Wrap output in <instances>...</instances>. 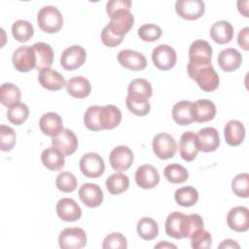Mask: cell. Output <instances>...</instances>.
I'll return each mask as SVG.
<instances>
[{"label":"cell","instance_id":"6da1fadb","mask_svg":"<svg viewBox=\"0 0 249 249\" xmlns=\"http://www.w3.org/2000/svg\"><path fill=\"white\" fill-rule=\"evenodd\" d=\"M130 8V0H110L106 4V12L111 19L107 25L119 36L124 37L133 26L134 17Z\"/></svg>","mask_w":249,"mask_h":249},{"label":"cell","instance_id":"7a4b0ae2","mask_svg":"<svg viewBox=\"0 0 249 249\" xmlns=\"http://www.w3.org/2000/svg\"><path fill=\"white\" fill-rule=\"evenodd\" d=\"M187 71L189 76L195 80L198 87L204 91H213L218 88L220 84L219 76L211 64L194 66L188 63Z\"/></svg>","mask_w":249,"mask_h":249},{"label":"cell","instance_id":"3957f363","mask_svg":"<svg viewBox=\"0 0 249 249\" xmlns=\"http://www.w3.org/2000/svg\"><path fill=\"white\" fill-rule=\"evenodd\" d=\"M40 29L46 33H55L63 25V18L59 10L53 6H44L37 14Z\"/></svg>","mask_w":249,"mask_h":249},{"label":"cell","instance_id":"277c9868","mask_svg":"<svg viewBox=\"0 0 249 249\" xmlns=\"http://www.w3.org/2000/svg\"><path fill=\"white\" fill-rule=\"evenodd\" d=\"M212 48L205 40H196L189 48V63L194 66L210 65Z\"/></svg>","mask_w":249,"mask_h":249},{"label":"cell","instance_id":"5b68a950","mask_svg":"<svg viewBox=\"0 0 249 249\" xmlns=\"http://www.w3.org/2000/svg\"><path fill=\"white\" fill-rule=\"evenodd\" d=\"M58 244L62 249H80L87 244V234L81 228H66L58 236Z\"/></svg>","mask_w":249,"mask_h":249},{"label":"cell","instance_id":"8992f818","mask_svg":"<svg viewBox=\"0 0 249 249\" xmlns=\"http://www.w3.org/2000/svg\"><path fill=\"white\" fill-rule=\"evenodd\" d=\"M13 64L19 72H28L36 67V55L32 46H21L13 53Z\"/></svg>","mask_w":249,"mask_h":249},{"label":"cell","instance_id":"52a82bcc","mask_svg":"<svg viewBox=\"0 0 249 249\" xmlns=\"http://www.w3.org/2000/svg\"><path fill=\"white\" fill-rule=\"evenodd\" d=\"M153 151L155 155L161 160H167L174 157L177 145L174 138L168 133H159L153 138Z\"/></svg>","mask_w":249,"mask_h":249},{"label":"cell","instance_id":"ba28073f","mask_svg":"<svg viewBox=\"0 0 249 249\" xmlns=\"http://www.w3.org/2000/svg\"><path fill=\"white\" fill-rule=\"evenodd\" d=\"M80 169L86 177L98 178L105 170V163L98 154L88 153L80 160Z\"/></svg>","mask_w":249,"mask_h":249},{"label":"cell","instance_id":"9c48e42d","mask_svg":"<svg viewBox=\"0 0 249 249\" xmlns=\"http://www.w3.org/2000/svg\"><path fill=\"white\" fill-rule=\"evenodd\" d=\"M152 60L157 68L165 71L171 69L175 65L177 54L172 47L161 44L153 50Z\"/></svg>","mask_w":249,"mask_h":249},{"label":"cell","instance_id":"30bf717a","mask_svg":"<svg viewBox=\"0 0 249 249\" xmlns=\"http://www.w3.org/2000/svg\"><path fill=\"white\" fill-rule=\"evenodd\" d=\"M175 11L182 18L194 20L199 18L204 14L205 5L201 0H177Z\"/></svg>","mask_w":249,"mask_h":249},{"label":"cell","instance_id":"8fae6325","mask_svg":"<svg viewBox=\"0 0 249 249\" xmlns=\"http://www.w3.org/2000/svg\"><path fill=\"white\" fill-rule=\"evenodd\" d=\"M86 57V50L79 45H73L62 53L60 56V65L65 70H75L84 64Z\"/></svg>","mask_w":249,"mask_h":249},{"label":"cell","instance_id":"7c38bea8","mask_svg":"<svg viewBox=\"0 0 249 249\" xmlns=\"http://www.w3.org/2000/svg\"><path fill=\"white\" fill-rule=\"evenodd\" d=\"M109 161L113 169L117 171L126 170L133 162V153L127 146H117L111 151Z\"/></svg>","mask_w":249,"mask_h":249},{"label":"cell","instance_id":"4fadbf2b","mask_svg":"<svg viewBox=\"0 0 249 249\" xmlns=\"http://www.w3.org/2000/svg\"><path fill=\"white\" fill-rule=\"evenodd\" d=\"M52 145L64 156H70L74 154L78 148V139L72 130L64 128L59 134L52 138Z\"/></svg>","mask_w":249,"mask_h":249},{"label":"cell","instance_id":"5bb4252c","mask_svg":"<svg viewBox=\"0 0 249 249\" xmlns=\"http://www.w3.org/2000/svg\"><path fill=\"white\" fill-rule=\"evenodd\" d=\"M227 223L229 228L234 231H247L249 229L248 209L244 206H235L231 208L227 215Z\"/></svg>","mask_w":249,"mask_h":249},{"label":"cell","instance_id":"9a60e30c","mask_svg":"<svg viewBox=\"0 0 249 249\" xmlns=\"http://www.w3.org/2000/svg\"><path fill=\"white\" fill-rule=\"evenodd\" d=\"M198 150L204 153L214 152L220 145L219 132L215 127H203L198 130L197 134Z\"/></svg>","mask_w":249,"mask_h":249},{"label":"cell","instance_id":"2e32d148","mask_svg":"<svg viewBox=\"0 0 249 249\" xmlns=\"http://www.w3.org/2000/svg\"><path fill=\"white\" fill-rule=\"evenodd\" d=\"M160 174L151 164H143L135 171V182L142 189H153L160 182Z\"/></svg>","mask_w":249,"mask_h":249},{"label":"cell","instance_id":"e0dca14e","mask_svg":"<svg viewBox=\"0 0 249 249\" xmlns=\"http://www.w3.org/2000/svg\"><path fill=\"white\" fill-rule=\"evenodd\" d=\"M118 61L124 68L132 71H141L147 66L146 57L136 51L123 50L118 53Z\"/></svg>","mask_w":249,"mask_h":249},{"label":"cell","instance_id":"ac0fdd59","mask_svg":"<svg viewBox=\"0 0 249 249\" xmlns=\"http://www.w3.org/2000/svg\"><path fill=\"white\" fill-rule=\"evenodd\" d=\"M79 197L81 201L89 208L99 206L103 201V193L96 184L86 183L79 189Z\"/></svg>","mask_w":249,"mask_h":249},{"label":"cell","instance_id":"d6986e66","mask_svg":"<svg viewBox=\"0 0 249 249\" xmlns=\"http://www.w3.org/2000/svg\"><path fill=\"white\" fill-rule=\"evenodd\" d=\"M57 216L65 222H74L81 218L82 210L79 204L72 198L63 197L56 203Z\"/></svg>","mask_w":249,"mask_h":249},{"label":"cell","instance_id":"ffe728a7","mask_svg":"<svg viewBox=\"0 0 249 249\" xmlns=\"http://www.w3.org/2000/svg\"><path fill=\"white\" fill-rule=\"evenodd\" d=\"M191 112L194 122L204 123L211 121L215 117L216 106L208 99H198L192 103Z\"/></svg>","mask_w":249,"mask_h":249},{"label":"cell","instance_id":"44dd1931","mask_svg":"<svg viewBox=\"0 0 249 249\" xmlns=\"http://www.w3.org/2000/svg\"><path fill=\"white\" fill-rule=\"evenodd\" d=\"M197 137L192 131L184 132L180 137L179 152L181 158L186 161H192L196 159L198 153Z\"/></svg>","mask_w":249,"mask_h":249},{"label":"cell","instance_id":"7402d4cb","mask_svg":"<svg viewBox=\"0 0 249 249\" xmlns=\"http://www.w3.org/2000/svg\"><path fill=\"white\" fill-rule=\"evenodd\" d=\"M39 126L44 134L52 137L56 136L64 129L61 117L53 112L45 113L40 118Z\"/></svg>","mask_w":249,"mask_h":249},{"label":"cell","instance_id":"603a6c76","mask_svg":"<svg viewBox=\"0 0 249 249\" xmlns=\"http://www.w3.org/2000/svg\"><path fill=\"white\" fill-rule=\"evenodd\" d=\"M38 81L43 88L49 90H59L66 86L64 77L59 72L51 68L40 71Z\"/></svg>","mask_w":249,"mask_h":249},{"label":"cell","instance_id":"cb8c5ba5","mask_svg":"<svg viewBox=\"0 0 249 249\" xmlns=\"http://www.w3.org/2000/svg\"><path fill=\"white\" fill-rule=\"evenodd\" d=\"M242 62L240 53L232 48L223 50L218 55V64L225 72H232L239 68Z\"/></svg>","mask_w":249,"mask_h":249},{"label":"cell","instance_id":"d4e9b609","mask_svg":"<svg viewBox=\"0 0 249 249\" xmlns=\"http://www.w3.org/2000/svg\"><path fill=\"white\" fill-rule=\"evenodd\" d=\"M36 55V69L42 71L52 66L53 62V51L52 47L45 42H37L33 46Z\"/></svg>","mask_w":249,"mask_h":249},{"label":"cell","instance_id":"484cf974","mask_svg":"<svg viewBox=\"0 0 249 249\" xmlns=\"http://www.w3.org/2000/svg\"><path fill=\"white\" fill-rule=\"evenodd\" d=\"M224 135L226 142L230 146H238L244 140L245 127L241 122L237 120H231L225 125Z\"/></svg>","mask_w":249,"mask_h":249},{"label":"cell","instance_id":"4316f807","mask_svg":"<svg viewBox=\"0 0 249 249\" xmlns=\"http://www.w3.org/2000/svg\"><path fill=\"white\" fill-rule=\"evenodd\" d=\"M65 88L67 92L75 98H85L89 96L91 90L89 81L83 76H76L70 78L66 82Z\"/></svg>","mask_w":249,"mask_h":249},{"label":"cell","instance_id":"83f0119b","mask_svg":"<svg viewBox=\"0 0 249 249\" xmlns=\"http://www.w3.org/2000/svg\"><path fill=\"white\" fill-rule=\"evenodd\" d=\"M210 36L217 44H227L231 42L233 37V27L229 21H216L210 28Z\"/></svg>","mask_w":249,"mask_h":249},{"label":"cell","instance_id":"f1b7e54d","mask_svg":"<svg viewBox=\"0 0 249 249\" xmlns=\"http://www.w3.org/2000/svg\"><path fill=\"white\" fill-rule=\"evenodd\" d=\"M122 121V113L120 109L112 104L101 107L100 124L102 129H113L120 124Z\"/></svg>","mask_w":249,"mask_h":249},{"label":"cell","instance_id":"f546056e","mask_svg":"<svg viewBox=\"0 0 249 249\" xmlns=\"http://www.w3.org/2000/svg\"><path fill=\"white\" fill-rule=\"evenodd\" d=\"M64 155L55 149L54 147L47 148L43 151L41 155V160L45 167H47L50 170H59L64 166L65 159Z\"/></svg>","mask_w":249,"mask_h":249},{"label":"cell","instance_id":"4dcf8cb0","mask_svg":"<svg viewBox=\"0 0 249 249\" xmlns=\"http://www.w3.org/2000/svg\"><path fill=\"white\" fill-rule=\"evenodd\" d=\"M192 102L182 100L174 104L172 108L173 121L179 125H188L194 122L192 116Z\"/></svg>","mask_w":249,"mask_h":249},{"label":"cell","instance_id":"1f68e13d","mask_svg":"<svg viewBox=\"0 0 249 249\" xmlns=\"http://www.w3.org/2000/svg\"><path fill=\"white\" fill-rule=\"evenodd\" d=\"M21 93L19 89L12 83H4L0 89V101L1 103L10 108L19 103Z\"/></svg>","mask_w":249,"mask_h":249},{"label":"cell","instance_id":"d6a6232c","mask_svg":"<svg viewBox=\"0 0 249 249\" xmlns=\"http://www.w3.org/2000/svg\"><path fill=\"white\" fill-rule=\"evenodd\" d=\"M185 214L182 212H171L165 221V232L168 236L175 239L183 238L182 220Z\"/></svg>","mask_w":249,"mask_h":249},{"label":"cell","instance_id":"836d02e7","mask_svg":"<svg viewBox=\"0 0 249 249\" xmlns=\"http://www.w3.org/2000/svg\"><path fill=\"white\" fill-rule=\"evenodd\" d=\"M137 233L144 240H153L159 234V226L152 218L143 217L137 223Z\"/></svg>","mask_w":249,"mask_h":249},{"label":"cell","instance_id":"e575fe53","mask_svg":"<svg viewBox=\"0 0 249 249\" xmlns=\"http://www.w3.org/2000/svg\"><path fill=\"white\" fill-rule=\"evenodd\" d=\"M174 198L179 205L184 207H190L196 203L198 199V193L194 187H182L175 191Z\"/></svg>","mask_w":249,"mask_h":249},{"label":"cell","instance_id":"d590c367","mask_svg":"<svg viewBox=\"0 0 249 249\" xmlns=\"http://www.w3.org/2000/svg\"><path fill=\"white\" fill-rule=\"evenodd\" d=\"M129 187V179L124 173H114L106 180V188L111 195H119Z\"/></svg>","mask_w":249,"mask_h":249},{"label":"cell","instance_id":"8d00e7d4","mask_svg":"<svg viewBox=\"0 0 249 249\" xmlns=\"http://www.w3.org/2000/svg\"><path fill=\"white\" fill-rule=\"evenodd\" d=\"M163 174L165 179L172 184L184 183L186 180H188L189 177L188 170L178 163H171L166 165L163 170Z\"/></svg>","mask_w":249,"mask_h":249},{"label":"cell","instance_id":"74e56055","mask_svg":"<svg viewBox=\"0 0 249 249\" xmlns=\"http://www.w3.org/2000/svg\"><path fill=\"white\" fill-rule=\"evenodd\" d=\"M12 34L17 41L23 43L33 36L34 28L29 21L18 19L12 25Z\"/></svg>","mask_w":249,"mask_h":249},{"label":"cell","instance_id":"f35d334b","mask_svg":"<svg viewBox=\"0 0 249 249\" xmlns=\"http://www.w3.org/2000/svg\"><path fill=\"white\" fill-rule=\"evenodd\" d=\"M203 229V220L198 214L185 215L182 220L183 237H191L195 232Z\"/></svg>","mask_w":249,"mask_h":249},{"label":"cell","instance_id":"ab89813d","mask_svg":"<svg viewBox=\"0 0 249 249\" xmlns=\"http://www.w3.org/2000/svg\"><path fill=\"white\" fill-rule=\"evenodd\" d=\"M149 99L139 96L126 95L125 104L127 109L136 116H145L150 112V103Z\"/></svg>","mask_w":249,"mask_h":249},{"label":"cell","instance_id":"60d3db41","mask_svg":"<svg viewBox=\"0 0 249 249\" xmlns=\"http://www.w3.org/2000/svg\"><path fill=\"white\" fill-rule=\"evenodd\" d=\"M152 86L145 79H134L132 80L127 88V94L133 96H139L149 99L152 96Z\"/></svg>","mask_w":249,"mask_h":249},{"label":"cell","instance_id":"b9f144b4","mask_svg":"<svg viewBox=\"0 0 249 249\" xmlns=\"http://www.w3.org/2000/svg\"><path fill=\"white\" fill-rule=\"evenodd\" d=\"M28 115H29V109L27 105L21 102L10 107L7 111L8 120L16 125H19L23 124L27 120Z\"/></svg>","mask_w":249,"mask_h":249},{"label":"cell","instance_id":"7bdbcfd3","mask_svg":"<svg viewBox=\"0 0 249 249\" xmlns=\"http://www.w3.org/2000/svg\"><path fill=\"white\" fill-rule=\"evenodd\" d=\"M102 106L94 105L89 106L85 115H84V123L85 125L92 131H99L102 129L100 124V110Z\"/></svg>","mask_w":249,"mask_h":249},{"label":"cell","instance_id":"ee69618b","mask_svg":"<svg viewBox=\"0 0 249 249\" xmlns=\"http://www.w3.org/2000/svg\"><path fill=\"white\" fill-rule=\"evenodd\" d=\"M55 186L63 193H71L77 188V179L71 172L63 171L56 176Z\"/></svg>","mask_w":249,"mask_h":249},{"label":"cell","instance_id":"f6af8a7d","mask_svg":"<svg viewBox=\"0 0 249 249\" xmlns=\"http://www.w3.org/2000/svg\"><path fill=\"white\" fill-rule=\"evenodd\" d=\"M231 190L239 197L249 196V175L247 173L237 174L231 181Z\"/></svg>","mask_w":249,"mask_h":249},{"label":"cell","instance_id":"bcb514c9","mask_svg":"<svg viewBox=\"0 0 249 249\" xmlns=\"http://www.w3.org/2000/svg\"><path fill=\"white\" fill-rule=\"evenodd\" d=\"M138 36L140 37L141 40L146 41V42H154L160 39L161 36V28L153 23H147L143 24L138 28Z\"/></svg>","mask_w":249,"mask_h":249},{"label":"cell","instance_id":"7dc6e473","mask_svg":"<svg viewBox=\"0 0 249 249\" xmlns=\"http://www.w3.org/2000/svg\"><path fill=\"white\" fill-rule=\"evenodd\" d=\"M0 141L1 150L3 152L11 151L16 144V132L15 130L5 124L0 125Z\"/></svg>","mask_w":249,"mask_h":249},{"label":"cell","instance_id":"c3c4849f","mask_svg":"<svg viewBox=\"0 0 249 249\" xmlns=\"http://www.w3.org/2000/svg\"><path fill=\"white\" fill-rule=\"evenodd\" d=\"M103 249H125L127 240L121 232H112L108 234L102 243Z\"/></svg>","mask_w":249,"mask_h":249},{"label":"cell","instance_id":"681fc988","mask_svg":"<svg viewBox=\"0 0 249 249\" xmlns=\"http://www.w3.org/2000/svg\"><path fill=\"white\" fill-rule=\"evenodd\" d=\"M190 238L191 245L194 249H208L211 246L212 237L210 233L204 229L197 231Z\"/></svg>","mask_w":249,"mask_h":249},{"label":"cell","instance_id":"f907efd6","mask_svg":"<svg viewBox=\"0 0 249 249\" xmlns=\"http://www.w3.org/2000/svg\"><path fill=\"white\" fill-rule=\"evenodd\" d=\"M100 37H101V41L102 43L107 46V47H110V48H114V47H117L118 45H120L123 40H124V37L122 36H119L117 35L116 33H114L108 25H106L102 31H101V34H100Z\"/></svg>","mask_w":249,"mask_h":249},{"label":"cell","instance_id":"816d5d0a","mask_svg":"<svg viewBox=\"0 0 249 249\" xmlns=\"http://www.w3.org/2000/svg\"><path fill=\"white\" fill-rule=\"evenodd\" d=\"M248 33H249V27H244L241 29L237 36V43L238 45L245 51L249 50L248 46Z\"/></svg>","mask_w":249,"mask_h":249},{"label":"cell","instance_id":"f5cc1de1","mask_svg":"<svg viewBox=\"0 0 249 249\" xmlns=\"http://www.w3.org/2000/svg\"><path fill=\"white\" fill-rule=\"evenodd\" d=\"M219 248H239V245L234 241V240H231V239H226V240H223L222 243L219 245Z\"/></svg>","mask_w":249,"mask_h":249},{"label":"cell","instance_id":"db71d44e","mask_svg":"<svg viewBox=\"0 0 249 249\" xmlns=\"http://www.w3.org/2000/svg\"><path fill=\"white\" fill-rule=\"evenodd\" d=\"M155 248H176V245L174 244H171V243H168L166 241H161L160 242L159 244H157L155 246Z\"/></svg>","mask_w":249,"mask_h":249}]
</instances>
